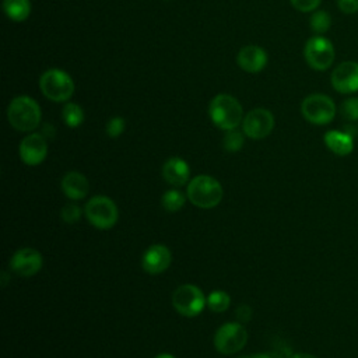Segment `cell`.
<instances>
[{
  "mask_svg": "<svg viewBox=\"0 0 358 358\" xmlns=\"http://www.w3.org/2000/svg\"><path fill=\"white\" fill-rule=\"evenodd\" d=\"M224 196L221 183L208 175H199L187 185V197L199 208L217 207Z\"/></svg>",
  "mask_w": 358,
  "mask_h": 358,
  "instance_id": "3",
  "label": "cell"
},
{
  "mask_svg": "<svg viewBox=\"0 0 358 358\" xmlns=\"http://www.w3.org/2000/svg\"><path fill=\"white\" fill-rule=\"evenodd\" d=\"M42 255L32 248L18 249L10 259V268L21 277H32L42 267Z\"/></svg>",
  "mask_w": 358,
  "mask_h": 358,
  "instance_id": "11",
  "label": "cell"
},
{
  "mask_svg": "<svg viewBox=\"0 0 358 358\" xmlns=\"http://www.w3.org/2000/svg\"><path fill=\"white\" fill-rule=\"evenodd\" d=\"M6 280H7V273H3V282H1L3 287L6 285Z\"/></svg>",
  "mask_w": 358,
  "mask_h": 358,
  "instance_id": "34",
  "label": "cell"
},
{
  "mask_svg": "<svg viewBox=\"0 0 358 358\" xmlns=\"http://www.w3.org/2000/svg\"><path fill=\"white\" fill-rule=\"evenodd\" d=\"M324 144L327 148L337 155H348L354 148L352 137L348 133L330 130L324 134Z\"/></svg>",
  "mask_w": 358,
  "mask_h": 358,
  "instance_id": "18",
  "label": "cell"
},
{
  "mask_svg": "<svg viewBox=\"0 0 358 358\" xmlns=\"http://www.w3.org/2000/svg\"><path fill=\"white\" fill-rule=\"evenodd\" d=\"M331 85L337 92L351 94L358 91V63L343 62L331 73Z\"/></svg>",
  "mask_w": 358,
  "mask_h": 358,
  "instance_id": "13",
  "label": "cell"
},
{
  "mask_svg": "<svg viewBox=\"0 0 358 358\" xmlns=\"http://www.w3.org/2000/svg\"><path fill=\"white\" fill-rule=\"evenodd\" d=\"M289 358H316V357H313L312 354H308V352H295Z\"/></svg>",
  "mask_w": 358,
  "mask_h": 358,
  "instance_id": "32",
  "label": "cell"
},
{
  "mask_svg": "<svg viewBox=\"0 0 358 358\" xmlns=\"http://www.w3.org/2000/svg\"><path fill=\"white\" fill-rule=\"evenodd\" d=\"M20 158L24 164L29 166L39 165L48 154V143L46 137H43L41 133H32L22 138L20 143Z\"/></svg>",
  "mask_w": 358,
  "mask_h": 358,
  "instance_id": "12",
  "label": "cell"
},
{
  "mask_svg": "<svg viewBox=\"0 0 358 358\" xmlns=\"http://www.w3.org/2000/svg\"><path fill=\"white\" fill-rule=\"evenodd\" d=\"M236 317H238L241 322H249L250 317H252V309H250V306H248V305H241V306L236 309Z\"/></svg>",
  "mask_w": 358,
  "mask_h": 358,
  "instance_id": "30",
  "label": "cell"
},
{
  "mask_svg": "<svg viewBox=\"0 0 358 358\" xmlns=\"http://www.w3.org/2000/svg\"><path fill=\"white\" fill-rule=\"evenodd\" d=\"M222 145L227 151L229 152H236L242 148L243 145V133L236 130V129H232V130H228L227 134L224 136V140H222Z\"/></svg>",
  "mask_w": 358,
  "mask_h": 358,
  "instance_id": "24",
  "label": "cell"
},
{
  "mask_svg": "<svg viewBox=\"0 0 358 358\" xmlns=\"http://www.w3.org/2000/svg\"><path fill=\"white\" fill-rule=\"evenodd\" d=\"M291 4L298 10V11H302V13H309V11H313L319 7L320 1L322 0H289Z\"/></svg>",
  "mask_w": 358,
  "mask_h": 358,
  "instance_id": "28",
  "label": "cell"
},
{
  "mask_svg": "<svg viewBox=\"0 0 358 358\" xmlns=\"http://www.w3.org/2000/svg\"><path fill=\"white\" fill-rule=\"evenodd\" d=\"M161 201H162V207L166 211L175 213V211H179L185 206L186 199H185L183 193H180L179 190H168L164 193Z\"/></svg>",
  "mask_w": 358,
  "mask_h": 358,
  "instance_id": "22",
  "label": "cell"
},
{
  "mask_svg": "<svg viewBox=\"0 0 358 358\" xmlns=\"http://www.w3.org/2000/svg\"><path fill=\"white\" fill-rule=\"evenodd\" d=\"M337 6L344 14H354L358 11V0H337Z\"/></svg>",
  "mask_w": 358,
  "mask_h": 358,
  "instance_id": "29",
  "label": "cell"
},
{
  "mask_svg": "<svg viewBox=\"0 0 358 358\" xmlns=\"http://www.w3.org/2000/svg\"><path fill=\"white\" fill-rule=\"evenodd\" d=\"M231 303V298L229 295L225 292V291H221V289H217V291H213L208 296H207V305L208 308L213 310V312H224L228 309Z\"/></svg>",
  "mask_w": 358,
  "mask_h": 358,
  "instance_id": "21",
  "label": "cell"
},
{
  "mask_svg": "<svg viewBox=\"0 0 358 358\" xmlns=\"http://www.w3.org/2000/svg\"><path fill=\"white\" fill-rule=\"evenodd\" d=\"M155 358H175L173 355H171V354H166V352H164V354H159V355H157Z\"/></svg>",
  "mask_w": 358,
  "mask_h": 358,
  "instance_id": "33",
  "label": "cell"
},
{
  "mask_svg": "<svg viewBox=\"0 0 358 358\" xmlns=\"http://www.w3.org/2000/svg\"><path fill=\"white\" fill-rule=\"evenodd\" d=\"M306 63L319 71L329 69L334 60V48L324 36H312L303 49Z\"/></svg>",
  "mask_w": 358,
  "mask_h": 358,
  "instance_id": "9",
  "label": "cell"
},
{
  "mask_svg": "<svg viewBox=\"0 0 358 358\" xmlns=\"http://www.w3.org/2000/svg\"><path fill=\"white\" fill-rule=\"evenodd\" d=\"M208 115L213 123L225 131L236 129L243 120V109L239 101L228 94H218L213 98Z\"/></svg>",
  "mask_w": 358,
  "mask_h": 358,
  "instance_id": "1",
  "label": "cell"
},
{
  "mask_svg": "<svg viewBox=\"0 0 358 358\" xmlns=\"http://www.w3.org/2000/svg\"><path fill=\"white\" fill-rule=\"evenodd\" d=\"M238 358H285V357L282 352L270 351V352H257V354H252V355H243V357H238Z\"/></svg>",
  "mask_w": 358,
  "mask_h": 358,
  "instance_id": "31",
  "label": "cell"
},
{
  "mask_svg": "<svg viewBox=\"0 0 358 358\" xmlns=\"http://www.w3.org/2000/svg\"><path fill=\"white\" fill-rule=\"evenodd\" d=\"M84 214L87 220L99 229L112 228L119 217L115 201L106 196H94L90 199L84 207Z\"/></svg>",
  "mask_w": 358,
  "mask_h": 358,
  "instance_id": "5",
  "label": "cell"
},
{
  "mask_svg": "<svg viewBox=\"0 0 358 358\" xmlns=\"http://www.w3.org/2000/svg\"><path fill=\"white\" fill-rule=\"evenodd\" d=\"M303 117L313 124H327L334 119L336 105L333 99L324 94L308 95L301 103Z\"/></svg>",
  "mask_w": 358,
  "mask_h": 358,
  "instance_id": "7",
  "label": "cell"
},
{
  "mask_svg": "<svg viewBox=\"0 0 358 358\" xmlns=\"http://www.w3.org/2000/svg\"><path fill=\"white\" fill-rule=\"evenodd\" d=\"M4 14L14 22L25 21L31 14L29 0H3Z\"/></svg>",
  "mask_w": 358,
  "mask_h": 358,
  "instance_id": "19",
  "label": "cell"
},
{
  "mask_svg": "<svg viewBox=\"0 0 358 358\" xmlns=\"http://www.w3.org/2000/svg\"><path fill=\"white\" fill-rule=\"evenodd\" d=\"M62 117H63V122L69 127L74 129V127H78L84 122V112L80 105H77L74 102H67L63 108Z\"/></svg>",
  "mask_w": 358,
  "mask_h": 358,
  "instance_id": "20",
  "label": "cell"
},
{
  "mask_svg": "<svg viewBox=\"0 0 358 358\" xmlns=\"http://www.w3.org/2000/svg\"><path fill=\"white\" fill-rule=\"evenodd\" d=\"M62 190L71 200H81L88 194L90 183L87 178L76 171L67 172L62 179Z\"/></svg>",
  "mask_w": 358,
  "mask_h": 358,
  "instance_id": "17",
  "label": "cell"
},
{
  "mask_svg": "<svg viewBox=\"0 0 358 358\" xmlns=\"http://www.w3.org/2000/svg\"><path fill=\"white\" fill-rule=\"evenodd\" d=\"M248 341V331L241 323H225L218 327L214 336V345L218 352L231 355L241 351Z\"/></svg>",
  "mask_w": 358,
  "mask_h": 358,
  "instance_id": "8",
  "label": "cell"
},
{
  "mask_svg": "<svg viewBox=\"0 0 358 358\" xmlns=\"http://www.w3.org/2000/svg\"><path fill=\"white\" fill-rule=\"evenodd\" d=\"M341 115L347 120H358V98H348L341 103Z\"/></svg>",
  "mask_w": 358,
  "mask_h": 358,
  "instance_id": "25",
  "label": "cell"
},
{
  "mask_svg": "<svg viewBox=\"0 0 358 358\" xmlns=\"http://www.w3.org/2000/svg\"><path fill=\"white\" fill-rule=\"evenodd\" d=\"M42 94L53 102H64L74 94V81L63 70L49 69L39 78Z\"/></svg>",
  "mask_w": 358,
  "mask_h": 358,
  "instance_id": "4",
  "label": "cell"
},
{
  "mask_svg": "<svg viewBox=\"0 0 358 358\" xmlns=\"http://www.w3.org/2000/svg\"><path fill=\"white\" fill-rule=\"evenodd\" d=\"M124 126H126L124 119L120 116H115V117L109 119V122L106 123V134L109 137L116 138L124 131Z\"/></svg>",
  "mask_w": 358,
  "mask_h": 358,
  "instance_id": "26",
  "label": "cell"
},
{
  "mask_svg": "<svg viewBox=\"0 0 358 358\" xmlns=\"http://www.w3.org/2000/svg\"><path fill=\"white\" fill-rule=\"evenodd\" d=\"M236 60L242 70L248 73H259L267 64V53L260 46L248 45L239 50Z\"/></svg>",
  "mask_w": 358,
  "mask_h": 358,
  "instance_id": "15",
  "label": "cell"
},
{
  "mask_svg": "<svg viewBox=\"0 0 358 358\" xmlns=\"http://www.w3.org/2000/svg\"><path fill=\"white\" fill-rule=\"evenodd\" d=\"M207 299L203 291L193 284H183L172 294V305L176 312L186 317H194L204 309Z\"/></svg>",
  "mask_w": 358,
  "mask_h": 358,
  "instance_id": "6",
  "label": "cell"
},
{
  "mask_svg": "<svg viewBox=\"0 0 358 358\" xmlns=\"http://www.w3.org/2000/svg\"><path fill=\"white\" fill-rule=\"evenodd\" d=\"M274 127V116L270 110L264 108L252 109L243 116L242 130L243 133L253 140H260L267 137Z\"/></svg>",
  "mask_w": 358,
  "mask_h": 358,
  "instance_id": "10",
  "label": "cell"
},
{
  "mask_svg": "<svg viewBox=\"0 0 358 358\" xmlns=\"http://www.w3.org/2000/svg\"><path fill=\"white\" fill-rule=\"evenodd\" d=\"M330 25H331V18L326 11L319 10V11H315L312 14V17H310V29L313 32L324 34V32H327Z\"/></svg>",
  "mask_w": 358,
  "mask_h": 358,
  "instance_id": "23",
  "label": "cell"
},
{
  "mask_svg": "<svg viewBox=\"0 0 358 358\" xmlns=\"http://www.w3.org/2000/svg\"><path fill=\"white\" fill-rule=\"evenodd\" d=\"M172 256L171 250L164 245H152L150 246L141 259V266L144 271L148 274H161L164 273L171 264Z\"/></svg>",
  "mask_w": 358,
  "mask_h": 358,
  "instance_id": "14",
  "label": "cell"
},
{
  "mask_svg": "<svg viewBox=\"0 0 358 358\" xmlns=\"http://www.w3.org/2000/svg\"><path fill=\"white\" fill-rule=\"evenodd\" d=\"M7 119L14 129L31 131L41 123V108L31 96H15L7 108Z\"/></svg>",
  "mask_w": 358,
  "mask_h": 358,
  "instance_id": "2",
  "label": "cell"
},
{
  "mask_svg": "<svg viewBox=\"0 0 358 358\" xmlns=\"http://www.w3.org/2000/svg\"><path fill=\"white\" fill-rule=\"evenodd\" d=\"M60 215H62V220L64 222L74 224V222H77L80 220L81 210L76 204H66V206H63V208L60 211Z\"/></svg>",
  "mask_w": 358,
  "mask_h": 358,
  "instance_id": "27",
  "label": "cell"
},
{
  "mask_svg": "<svg viewBox=\"0 0 358 358\" xmlns=\"http://www.w3.org/2000/svg\"><path fill=\"white\" fill-rule=\"evenodd\" d=\"M190 168L187 162L179 157H172L165 161L162 166V176L164 179L173 185V186H182L189 180Z\"/></svg>",
  "mask_w": 358,
  "mask_h": 358,
  "instance_id": "16",
  "label": "cell"
}]
</instances>
